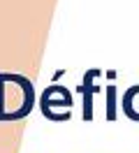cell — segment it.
I'll return each mask as SVG.
<instances>
[{
    "label": "cell",
    "instance_id": "6da1fadb",
    "mask_svg": "<svg viewBox=\"0 0 139 153\" xmlns=\"http://www.w3.org/2000/svg\"><path fill=\"white\" fill-rule=\"evenodd\" d=\"M35 102V86L28 76L0 72V123L26 118Z\"/></svg>",
    "mask_w": 139,
    "mask_h": 153
},
{
    "label": "cell",
    "instance_id": "7a4b0ae2",
    "mask_svg": "<svg viewBox=\"0 0 139 153\" xmlns=\"http://www.w3.org/2000/svg\"><path fill=\"white\" fill-rule=\"evenodd\" d=\"M102 74L100 67H91V70H86L83 72V81L81 86H79V93L83 95V121H93V95H97L102 93V88L95 84V79Z\"/></svg>",
    "mask_w": 139,
    "mask_h": 153
},
{
    "label": "cell",
    "instance_id": "3957f363",
    "mask_svg": "<svg viewBox=\"0 0 139 153\" xmlns=\"http://www.w3.org/2000/svg\"><path fill=\"white\" fill-rule=\"evenodd\" d=\"M139 95V84H135V86H130L125 93H123V97H120V109H123V114L128 116L130 121H139V111H135V107H132V102H135V97Z\"/></svg>",
    "mask_w": 139,
    "mask_h": 153
},
{
    "label": "cell",
    "instance_id": "277c9868",
    "mask_svg": "<svg viewBox=\"0 0 139 153\" xmlns=\"http://www.w3.org/2000/svg\"><path fill=\"white\" fill-rule=\"evenodd\" d=\"M104 105H107V121H116V86L109 84V86L104 88Z\"/></svg>",
    "mask_w": 139,
    "mask_h": 153
},
{
    "label": "cell",
    "instance_id": "5b68a950",
    "mask_svg": "<svg viewBox=\"0 0 139 153\" xmlns=\"http://www.w3.org/2000/svg\"><path fill=\"white\" fill-rule=\"evenodd\" d=\"M65 74V70H58V72H56V74H54V81H58V79H60V76H63Z\"/></svg>",
    "mask_w": 139,
    "mask_h": 153
},
{
    "label": "cell",
    "instance_id": "8992f818",
    "mask_svg": "<svg viewBox=\"0 0 139 153\" xmlns=\"http://www.w3.org/2000/svg\"><path fill=\"white\" fill-rule=\"evenodd\" d=\"M107 79H111V81H114V79H116V72H114V70H109V72H107Z\"/></svg>",
    "mask_w": 139,
    "mask_h": 153
}]
</instances>
